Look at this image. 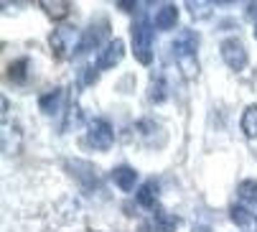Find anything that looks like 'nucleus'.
I'll return each instance as SVG.
<instances>
[{
    "mask_svg": "<svg viewBox=\"0 0 257 232\" xmlns=\"http://www.w3.org/2000/svg\"><path fill=\"white\" fill-rule=\"evenodd\" d=\"M130 41H133V54L143 66L153 64V59H156V26L145 13H140V18L133 21Z\"/></svg>",
    "mask_w": 257,
    "mask_h": 232,
    "instance_id": "obj_1",
    "label": "nucleus"
},
{
    "mask_svg": "<svg viewBox=\"0 0 257 232\" xmlns=\"http://www.w3.org/2000/svg\"><path fill=\"white\" fill-rule=\"evenodd\" d=\"M199 44H201V36L194 28H181V33L173 38V44H171V51H173L181 71H186V76H194L199 71V64H196Z\"/></svg>",
    "mask_w": 257,
    "mask_h": 232,
    "instance_id": "obj_2",
    "label": "nucleus"
},
{
    "mask_svg": "<svg viewBox=\"0 0 257 232\" xmlns=\"http://www.w3.org/2000/svg\"><path fill=\"white\" fill-rule=\"evenodd\" d=\"M79 38H82V33H79L77 26H69V23L66 26H56V31H51V36H49L54 56L56 59H66L69 54H77Z\"/></svg>",
    "mask_w": 257,
    "mask_h": 232,
    "instance_id": "obj_3",
    "label": "nucleus"
},
{
    "mask_svg": "<svg viewBox=\"0 0 257 232\" xmlns=\"http://www.w3.org/2000/svg\"><path fill=\"white\" fill-rule=\"evenodd\" d=\"M107 36H109V21L107 18H97L92 21L84 31H82V38H79V49L77 54H89V51H102L109 41H107Z\"/></svg>",
    "mask_w": 257,
    "mask_h": 232,
    "instance_id": "obj_4",
    "label": "nucleus"
},
{
    "mask_svg": "<svg viewBox=\"0 0 257 232\" xmlns=\"http://www.w3.org/2000/svg\"><path fill=\"white\" fill-rule=\"evenodd\" d=\"M219 54H222L224 64H227L232 71H242V69H247V64H249L247 46H244L242 38H237V36L224 38V41L219 44Z\"/></svg>",
    "mask_w": 257,
    "mask_h": 232,
    "instance_id": "obj_5",
    "label": "nucleus"
},
{
    "mask_svg": "<svg viewBox=\"0 0 257 232\" xmlns=\"http://www.w3.org/2000/svg\"><path fill=\"white\" fill-rule=\"evenodd\" d=\"M87 143L94 148V150H109L115 143V128L109 120L104 118H94L89 120L87 125Z\"/></svg>",
    "mask_w": 257,
    "mask_h": 232,
    "instance_id": "obj_6",
    "label": "nucleus"
},
{
    "mask_svg": "<svg viewBox=\"0 0 257 232\" xmlns=\"http://www.w3.org/2000/svg\"><path fill=\"white\" fill-rule=\"evenodd\" d=\"M66 169H69V174L74 176L77 181H79V186L82 189H87V191H92L97 184H99V176H97V169L89 164V161H77V159H71V161H66Z\"/></svg>",
    "mask_w": 257,
    "mask_h": 232,
    "instance_id": "obj_7",
    "label": "nucleus"
},
{
    "mask_svg": "<svg viewBox=\"0 0 257 232\" xmlns=\"http://www.w3.org/2000/svg\"><path fill=\"white\" fill-rule=\"evenodd\" d=\"M122 59H125V44L120 41V38H109V44L99 51L94 66H97V71H107V69L117 66Z\"/></svg>",
    "mask_w": 257,
    "mask_h": 232,
    "instance_id": "obj_8",
    "label": "nucleus"
},
{
    "mask_svg": "<svg viewBox=\"0 0 257 232\" xmlns=\"http://www.w3.org/2000/svg\"><path fill=\"white\" fill-rule=\"evenodd\" d=\"M135 130H138L140 143L151 145V148H158V145L163 143V128H161L156 120H151V118H140V120L135 123Z\"/></svg>",
    "mask_w": 257,
    "mask_h": 232,
    "instance_id": "obj_9",
    "label": "nucleus"
},
{
    "mask_svg": "<svg viewBox=\"0 0 257 232\" xmlns=\"http://www.w3.org/2000/svg\"><path fill=\"white\" fill-rule=\"evenodd\" d=\"M64 100H66V90H64V87H51L49 92H44V95L39 97V110L51 118V115H59V112H61Z\"/></svg>",
    "mask_w": 257,
    "mask_h": 232,
    "instance_id": "obj_10",
    "label": "nucleus"
},
{
    "mask_svg": "<svg viewBox=\"0 0 257 232\" xmlns=\"http://www.w3.org/2000/svg\"><path fill=\"white\" fill-rule=\"evenodd\" d=\"M153 26L158 31H171L178 26V8L173 3H161L156 6V13H153Z\"/></svg>",
    "mask_w": 257,
    "mask_h": 232,
    "instance_id": "obj_11",
    "label": "nucleus"
},
{
    "mask_svg": "<svg viewBox=\"0 0 257 232\" xmlns=\"http://www.w3.org/2000/svg\"><path fill=\"white\" fill-rule=\"evenodd\" d=\"M158 194H161L158 181H156V179H148V181H143L140 189L135 191V202H138V207H143V209H156Z\"/></svg>",
    "mask_w": 257,
    "mask_h": 232,
    "instance_id": "obj_12",
    "label": "nucleus"
},
{
    "mask_svg": "<svg viewBox=\"0 0 257 232\" xmlns=\"http://www.w3.org/2000/svg\"><path fill=\"white\" fill-rule=\"evenodd\" d=\"M109 179H112V184L120 189V191H133L138 186V171L133 166H115L112 171H109Z\"/></svg>",
    "mask_w": 257,
    "mask_h": 232,
    "instance_id": "obj_13",
    "label": "nucleus"
},
{
    "mask_svg": "<svg viewBox=\"0 0 257 232\" xmlns=\"http://www.w3.org/2000/svg\"><path fill=\"white\" fill-rule=\"evenodd\" d=\"M148 100L153 105H161L168 100V80H166V74H153L151 76V85H148Z\"/></svg>",
    "mask_w": 257,
    "mask_h": 232,
    "instance_id": "obj_14",
    "label": "nucleus"
},
{
    "mask_svg": "<svg viewBox=\"0 0 257 232\" xmlns=\"http://www.w3.org/2000/svg\"><path fill=\"white\" fill-rule=\"evenodd\" d=\"M28 71H31V61H28L26 56L11 61V66H8V82L16 85V87L26 85V82H28Z\"/></svg>",
    "mask_w": 257,
    "mask_h": 232,
    "instance_id": "obj_15",
    "label": "nucleus"
},
{
    "mask_svg": "<svg viewBox=\"0 0 257 232\" xmlns=\"http://www.w3.org/2000/svg\"><path fill=\"white\" fill-rule=\"evenodd\" d=\"M151 227L156 229V232H176L178 227H181V219L176 217V214H171V212H156L153 214V219H151Z\"/></svg>",
    "mask_w": 257,
    "mask_h": 232,
    "instance_id": "obj_16",
    "label": "nucleus"
},
{
    "mask_svg": "<svg viewBox=\"0 0 257 232\" xmlns=\"http://www.w3.org/2000/svg\"><path fill=\"white\" fill-rule=\"evenodd\" d=\"M239 128H242V135H244V138L257 140V105L244 107L242 120H239Z\"/></svg>",
    "mask_w": 257,
    "mask_h": 232,
    "instance_id": "obj_17",
    "label": "nucleus"
},
{
    "mask_svg": "<svg viewBox=\"0 0 257 232\" xmlns=\"http://www.w3.org/2000/svg\"><path fill=\"white\" fill-rule=\"evenodd\" d=\"M44 11H46V16L51 18V21H64L66 16H69V11H71V3H66V0H41L39 3Z\"/></svg>",
    "mask_w": 257,
    "mask_h": 232,
    "instance_id": "obj_18",
    "label": "nucleus"
},
{
    "mask_svg": "<svg viewBox=\"0 0 257 232\" xmlns=\"http://www.w3.org/2000/svg\"><path fill=\"white\" fill-rule=\"evenodd\" d=\"M237 194H239V199H242L247 207H254V209H257V181L244 179V181L237 186Z\"/></svg>",
    "mask_w": 257,
    "mask_h": 232,
    "instance_id": "obj_19",
    "label": "nucleus"
},
{
    "mask_svg": "<svg viewBox=\"0 0 257 232\" xmlns=\"http://www.w3.org/2000/svg\"><path fill=\"white\" fill-rule=\"evenodd\" d=\"M211 3H206V0H186V11H189V16L194 18V21H206V18H211Z\"/></svg>",
    "mask_w": 257,
    "mask_h": 232,
    "instance_id": "obj_20",
    "label": "nucleus"
},
{
    "mask_svg": "<svg viewBox=\"0 0 257 232\" xmlns=\"http://www.w3.org/2000/svg\"><path fill=\"white\" fill-rule=\"evenodd\" d=\"M82 120H84L82 107H79V105H69V110H66V115H64V123H61V130H64V133L74 130Z\"/></svg>",
    "mask_w": 257,
    "mask_h": 232,
    "instance_id": "obj_21",
    "label": "nucleus"
},
{
    "mask_svg": "<svg viewBox=\"0 0 257 232\" xmlns=\"http://www.w3.org/2000/svg\"><path fill=\"white\" fill-rule=\"evenodd\" d=\"M229 219L237 224V227H249L252 224V214H249V209L244 207V204H232L229 207Z\"/></svg>",
    "mask_w": 257,
    "mask_h": 232,
    "instance_id": "obj_22",
    "label": "nucleus"
},
{
    "mask_svg": "<svg viewBox=\"0 0 257 232\" xmlns=\"http://www.w3.org/2000/svg\"><path fill=\"white\" fill-rule=\"evenodd\" d=\"M191 232H214V229H209V227H204V224H196Z\"/></svg>",
    "mask_w": 257,
    "mask_h": 232,
    "instance_id": "obj_23",
    "label": "nucleus"
},
{
    "mask_svg": "<svg viewBox=\"0 0 257 232\" xmlns=\"http://www.w3.org/2000/svg\"><path fill=\"white\" fill-rule=\"evenodd\" d=\"M254 38H257V21H254Z\"/></svg>",
    "mask_w": 257,
    "mask_h": 232,
    "instance_id": "obj_24",
    "label": "nucleus"
}]
</instances>
